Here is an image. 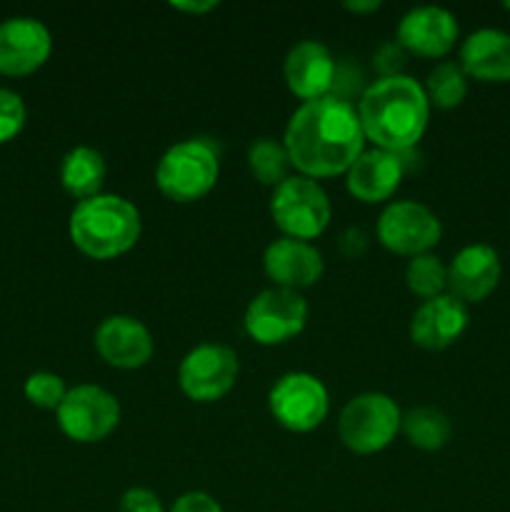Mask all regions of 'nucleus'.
Listing matches in <instances>:
<instances>
[{
  "label": "nucleus",
  "mask_w": 510,
  "mask_h": 512,
  "mask_svg": "<svg viewBox=\"0 0 510 512\" xmlns=\"http://www.w3.org/2000/svg\"><path fill=\"white\" fill-rule=\"evenodd\" d=\"M53 50L48 25L30 15H15L0 23V73L30 75L45 65Z\"/></svg>",
  "instance_id": "obj_12"
},
{
  "label": "nucleus",
  "mask_w": 510,
  "mask_h": 512,
  "mask_svg": "<svg viewBox=\"0 0 510 512\" xmlns=\"http://www.w3.org/2000/svg\"><path fill=\"white\" fill-rule=\"evenodd\" d=\"M400 423L403 413L390 395L360 393L340 410L338 435L353 453L373 455L393 443Z\"/></svg>",
  "instance_id": "obj_5"
},
{
  "label": "nucleus",
  "mask_w": 510,
  "mask_h": 512,
  "mask_svg": "<svg viewBox=\"0 0 510 512\" xmlns=\"http://www.w3.org/2000/svg\"><path fill=\"white\" fill-rule=\"evenodd\" d=\"M240 363L233 348L220 343H200L180 360V390L195 403H215L233 390Z\"/></svg>",
  "instance_id": "obj_8"
},
{
  "label": "nucleus",
  "mask_w": 510,
  "mask_h": 512,
  "mask_svg": "<svg viewBox=\"0 0 510 512\" xmlns=\"http://www.w3.org/2000/svg\"><path fill=\"white\" fill-rule=\"evenodd\" d=\"M175 10H185V13H208V10L218 8V3L215 0H205V3H183V0H173Z\"/></svg>",
  "instance_id": "obj_33"
},
{
  "label": "nucleus",
  "mask_w": 510,
  "mask_h": 512,
  "mask_svg": "<svg viewBox=\"0 0 510 512\" xmlns=\"http://www.w3.org/2000/svg\"><path fill=\"white\" fill-rule=\"evenodd\" d=\"M290 163L305 178H330L348 173L350 165L363 153L365 133L358 108L343 100L325 98L300 103L290 115L283 138Z\"/></svg>",
  "instance_id": "obj_1"
},
{
  "label": "nucleus",
  "mask_w": 510,
  "mask_h": 512,
  "mask_svg": "<svg viewBox=\"0 0 510 512\" xmlns=\"http://www.w3.org/2000/svg\"><path fill=\"white\" fill-rule=\"evenodd\" d=\"M400 428H403L410 445H415V448L420 450L445 448L450 435H453V425H450L448 415L438 408H430V405L408 410V413L403 415Z\"/></svg>",
  "instance_id": "obj_22"
},
{
  "label": "nucleus",
  "mask_w": 510,
  "mask_h": 512,
  "mask_svg": "<svg viewBox=\"0 0 510 512\" xmlns=\"http://www.w3.org/2000/svg\"><path fill=\"white\" fill-rule=\"evenodd\" d=\"M105 175H108V165H105L103 153L90 145H78V148L68 150L60 163V185L65 193L78 198V203L100 195Z\"/></svg>",
  "instance_id": "obj_21"
},
{
  "label": "nucleus",
  "mask_w": 510,
  "mask_h": 512,
  "mask_svg": "<svg viewBox=\"0 0 510 512\" xmlns=\"http://www.w3.org/2000/svg\"><path fill=\"white\" fill-rule=\"evenodd\" d=\"M370 83H365V73L355 60H335L333 85H330V95L343 103H360L363 93L368 90Z\"/></svg>",
  "instance_id": "obj_27"
},
{
  "label": "nucleus",
  "mask_w": 510,
  "mask_h": 512,
  "mask_svg": "<svg viewBox=\"0 0 510 512\" xmlns=\"http://www.w3.org/2000/svg\"><path fill=\"white\" fill-rule=\"evenodd\" d=\"M95 350L108 365L120 370L143 368L153 358V335L133 315H108L93 335Z\"/></svg>",
  "instance_id": "obj_14"
},
{
  "label": "nucleus",
  "mask_w": 510,
  "mask_h": 512,
  "mask_svg": "<svg viewBox=\"0 0 510 512\" xmlns=\"http://www.w3.org/2000/svg\"><path fill=\"white\" fill-rule=\"evenodd\" d=\"M425 95H428V103L435 108H458L460 103L468 95V75L460 68V63H438L428 73V80L423 85Z\"/></svg>",
  "instance_id": "obj_23"
},
{
  "label": "nucleus",
  "mask_w": 510,
  "mask_h": 512,
  "mask_svg": "<svg viewBox=\"0 0 510 512\" xmlns=\"http://www.w3.org/2000/svg\"><path fill=\"white\" fill-rule=\"evenodd\" d=\"M268 405L273 418L293 433H308L325 420L330 398L325 385L310 373H285L270 388Z\"/></svg>",
  "instance_id": "obj_10"
},
{
  "label": "nucleus",
  "mask_w": 510,
  "mask_h": 512,
  "mask_svg": "<svg viewBox=\"0 0 510 512\" xmlns=\"http://www.w3.org/2000/svg\"><path fill=\"white\" fill-rule=\"evenodd\" d=\"M285 83L303 103L330 95L335 73V58L318 40H303L285 55Z\"/></svg>",
  "instance_id": "obj_19"
},
{
  "label": "nucleus",
  "mask_w": 510,
  "mask_h": 512,
  "mask_svg": "<svg viewBox=\"0 0 510 512\" xmlns=\"http://www.w3.org/2000/svg\"><path fill=\"white\" fill-rule=\"evenodd\" d=\"M358 118L365 140H373L375 148L393 153L413 150L428 128V95L410 75L378 78L360 98Z\"/></svg>",
  "instance_id": "obj_2"
},
{
  "label": "nucleus",
  "mask_w": 510,
  "mask_h": 512,
  "mask_svg": "<svg viewBox=\"0 0 510 512\" xmlns=\"http://www.w3.org/2000/svg\"><path fill=\"white\" fill-rule=\"evenodd\" d=\"M458 20L440 5H418L410 8L398 23V43L408 53L423 58H443L458 40Z\"/></svg>",
  "instance_id": "obj_15"
},
{
  "label": "nucleus",
  "mask_w": 510,
  "mask_h": 512,
  "mask_svg": "<svg viewBox=\"0 0 510 512\" xmlns=\"http://www.w3.org/2000/svg\"><path fill=\"white\" fill-rule=\"evenodd\" d=\"M503 278L498 250L485 243H470L453 255L448 265V290L458 300L483 303Z\"/></svg>",
  "instance_id": "obj_13"
},
{
  "label": "nucleus",
  "mask_w": 510,
  "mask_h": 512,
  "mask_svg": "<svg viewBox=\"0 0 510 512\" xmlns=\"http://www.w3.org/2000/svg\"><path fill=\"white\" fill-rule=\"evenodd\" d=\"M58 425L75 443H100L120 423V403L100 385H75L55 410Z\"/></svg>",
  "instance_id": "obj_7"
},
{
  "label": "nucleus",
  "mask_w": 510,
  "mask_h": 512,
  "mask_svg": "<svg viewBox=\"0 0 510 512\" xmlns=\"http://www.w3.org/2000/svg\"><path fill=\"white\" fill-rule=\"evenodd\" d=\"M25 398L35 405V408L43 410H58L60 403L65 398V383L60 375L48 373V370H38V373L30 375L25 380Z\"/></svg>",
  "instance_id": "obj_26"
},
{
  "label": "nucleus",
  "mask_w": 510,
  "mask_h": 512,
  "mask_svg": "<svg viewBox=\"0 0 510 512\" xmlns=\"http://www.w3.org/2000/svg\"><path fill=\"white\" fill-rule=\"evenodd\" d=\"M443 235L438 215L418 200H395L380 213L378 240L398 255H423L435 248Z\"/></svg>",
  "instance_id": "obj_11"
},
{
  "label": "nucleus",
  "mask_w": 510,
  "mask_h": 512,
  "mask_svg": "<svg viewBox=\"0 0 510 512\" xmlns=\"http://www.w3.org/2000/svg\"><path fill=\"white\" fill-rule=\"evenodd\" d=\"M140 213L120 195L100 193L80 200L70 213V240L80 253L95 260H110L128 253L140 238Z\"/></svg>",
  "instance_id": "obj_3"
},
{
  "label": "nucleus",
  "mask_w": 510,
  "mask_h": 512,
  "mask_svg": "<svg viewBox=\"0 0 510 512\" xmlns=\"http://www.w3.org/2000/svg\"><path fill=\"white\" fill-rule=\"evenodd\" d=\"M408 173L403 155L393 150L373 148L363 150L345 173V185L350 195L363 203H383L398 190L400 180Z\"/></svg>",
  "instance_id": "obj_18"
},
{
  "label": "nucleus",
  "mask_w": 510,
  "mask_h": 512,
  "mask_svg": "<svg viewBox=\"0 0 510 512\" xmlns=\"http://www.w3.org/2000/svg\"><path fill=\"white\" fill-rule=\"evenodd\" d=\"M265 275L275 283V288L303 290L310 288L323 275L325 263L318 248H313L305 240L278 238L265 248L263 253Z\"/></svg>",
  "instance_id": "obj_17"
},
{
  "label": "nucleus",
  "mask_w": 510,
  "mask_h": 512,
  "mask_svg": "<svg viewBox=\"0 0 510 512\" xmlns=\"http://www.w3.org/2000/svg\"><path fill=\"white\" fill-rule=\"evenodd\" d=\"M470 323L468 305L455 295L443 293L423 300L410 318V340L425 350H445L465 333Z\"/></svg>",
  "instance_id": "obj_16"
},
{
  "label": "nucleus",
  "mask_w": 510,
  "mask_h": 512,
  "mask_svg": "<svg viewBox=\"0 0 510 512\" xmlns=\"http://www.w3.org/2000/svg\"><path fill=\"white\" fill-rule=\"evenodd\" d=\"M405 60H408V50L398 43V40H388V43L378 45L373 53V68L378 70L380 78H393V75H403Z\"/></svg>",
  "instance_id": "obj_29"
},
{
  "label": "nucleus",
  "mask_w": 510,
  "mask_h": 512,
  "mask_svg": "<svg viewBox=\"0 0 510 512\" xmlns=\"http://www.w3.org/2000/svg\"><path fill=\"white\" fill-rule=\"evenodd\" d=\"M338 248L345 258H360V255L368 250V233H365L363 228H358V225H350V228H345L343 233H340Z\"/></svg>",
  "instance_id": "obj_32"
},
{
  "label": "nucleus",
  "mask_w": 510,
  "mask_h": 512,
  "mask_svg": "<svg viewBox=\"0 0 510 512\" xmlns=\"http://www.w3.org/2000/svg\"><path fill=\"white\" fill-rule=\"evenodd\" d=\"M118 512H165L158 495L148 488L125 490L118 503Z\"/></svg>",
  "instance_id": "obj_30"
},
{
  "label": "nucleus",
  "mask_w": 510,
  "mask_h": 512,
  "mask_svg": "<svg viewBox=\"0 0 510 512\" xmlns=\"http://www.w3.org/2000/svg\"><path fill=\"white\" fill-rule=\"evenodd\" d=\"M25 118H28V110L20 93L0 88V143L13 140L25 128Z\"/></svg>",
  "instance_id": "obj_28"
},
{
  "label": "nucleus",
  "mask_w": 510,
  "mask_h": 512,
  "mask_svg": "<svg viewBox=\"0 0 510 512\" xmlns=\"http://www.w3.org/2000/svg\"><path fill=\"white\" fill-rule=\"evenodd\" d=\"M218 175V148L208 138H188L165 150L155 168V183L165 198L175 203H193L213 190Z\"/></svg>",
  "instance_id": "obj_4"
},
{
  "label": "nucleus",
  "mask_w": 510,
  "mask_h": 512,
  "mask_svg": "<svg viewBox=\"0 0 510 512\" xmlns=\"http://www.w3.org/2000/svg\"><path fill=\"white\" fill-rule=\"evenodd\" d=\"M270 215L285 238L313 240L330 225V200L318 180L305 175H290L288 180L273 188L270 195Z\"/></svg>",
  "instance_id": "obj_6"
},
{
  "label": "nucleus",
  "mask_w": 510,
  "mask_h": 512,
  "mask_svg": "<svg viewBox=\"0 0 510 512\" xmlns=\"http://www.w3.org/2000/svg\"><path fill=\"white\" fill-rule=\"evenodd\" d=\"M168 512H223V508L213 495L203 493V490H190V493L180 495Z\"/></svg>",
  "instance_id": "obj_31"
},
{
  "label": "nucleus",
  "mask_w": 510,
  "mask_h": 512,
  "mask_svg": "<svg viewBox=\"0 0 510 512\" xmlns=\"http://www.w3.org/2000/svg\"><path fill=\"white\" fill-rule=\"evenodd\" d=\"M308 320V303L298 290L268 288L250 300L245 330L260 345H280L295 338Z\"/></svg>",
  "instance_id": "obj_9"
},
{
  "label": "nucleus",
  "mask_w": 510,
  "mask_h": 512,
  "mask_svg": "<svg viewBox=\"0 0 510 512\" xmlns=\"http://www.w3.org/2000/svg\"><path fill=\"white\" fill-rule=\"evenodd\" d=\"M248 165L255 180H260L263 185H273V188L288 180L290 168H293L285 143H278L273 138H260L250 145Z\"/></svg>",
  "instance_id": "obj_24"
},
{
  "label": "nucleus",
  "mask_w": 510,
  "mask_h": 512,
  "mask_svg": "<svg viewBox=\"0 0 510 512\" xmlns=\"http://www.w3.org/2000/svg\"><path fill=\"white\" fill-rule=\"evenodd\" d=\"M460 68L480 83H510V33L480 28L460 45Z\"/></svg>",
  "instance_id": "obj_20"
},
{
  "label": "nucleus",
  "mask_w": 510,
  "mask_h": 512,
  "mask_svg": "<svg viewBox=\"0 0 510 512\" xmlns=\"http://www.w3.org/2000/svg\"><path fill=\"white\" fill-rule=\"evenodd\" d=\"M343 5L348 10H353V13H370V10H378L383 3L380 0H348Z\"/></svg>",
  "instance_id": "obj_34"
},
{
  "label": "nucleus",
  "mask_w": 510,
  "mask_h": 512,
  "mask_svg": "<svg viewBox=\"0 0 510 512\" xmlns=\"http://www.w3.org/2000/svg\"><path fill=\"white\" fill-rule=\"evenodd\" d=\"M405 283L420 298H438L448 288V265H443V260L433 253L415 255L405 268Z\"/></svg>",
  "instance_id": "obj_25"
}]
</instances>
